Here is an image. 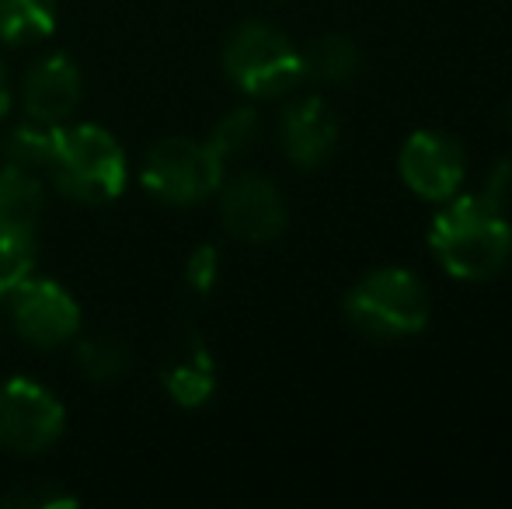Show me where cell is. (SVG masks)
I'll use <instances>...</instances> for the list:
<instances>
[{
    "label": "cell",
    "instance_id": "1",
    "mask_svg": "<svg viewBox=\"0 0 512 509\" xmlns=\"http://www.w3.org/2000/svg\"><path fill=\"white\" fill-rule=\"evenodd\" d=\"M439 262L457 279H492L512 255V224L485 199H457L432 220Z\"/></svg>",
    "mask_w": 512,
    "mask_h": 509
},
{
    "label": "cell",
    "instance_id": "2",
    "mask_svg": "<svg viewBox=\"0 0 512 509\" xmlns=\"http://www.w3.org/2000/svg\"><path fill=\"white\" fill-rule=\"evenodd\" d=\"M53 185L74 203H108L126 185V154L102 126L60 129L56 157L49 164Z\"/></svg>",
    "mask_w": 512,
    "mask_h": 509
},
{
    "label": "cell",
    "instance_id": "3",
    "mask_svg": "<svg viewBox=\"0 0 512 509\" xmlns=\"http://www.w3.org/2000/svg\"><path fill=\"white\" fill-rule=\"evenodd\" d=\"M345 314L352 328L370 339H401L415 335L429 321V293L405 269L370 272L356 290L345 297Z\"/></svg>",
    "mask_w": 512,
    "mask_h": 509
},
{
    "label": "cell",
    "instance_id": "4",
    "mask_svg": "<svg viewBox=\"0 0 512 509\" xmlns=\"http://www.w3.org/2000/svg\"><path fill=\"white\" fill-rule=\"evenodd\" d=\"M223 70L237 88L255 98L283 95L297 81H304L300 49L265 21H248L230 35L223 49Z\"/></svg>",
    "mask_w": 512,
    "mask_h": 509
},
{
    "label": "cell",
    "instance_id": "5",
    "mask_svg": "<svg viewBox=\"0 0 512 509\" xmlns=\"http://www.w3.org/2000/svg\"><path fill=\"white\" fill-rule=\"evenodd\" d=\"M223 161L213 154L209 143L185 140V136H171L150 147L143 157L140 182L150 196L171 206H196L220 189Z\"/></svg>",
    "mask_w": 512,
    "mask_h": 509
},
{
    "label": "cell",
    "instance_id": "6",
    "mask_svg": "<svg viewBox=\"0 0 512 509\" xmlns=\"http://www.w3.org/2000/svg\"><path fill=\"white\" fill-rule=\"evenodd\" d=\"M63 405L53 391L25 377L0 384V447L11 454H42L63 436Z\"/></svg>",
    "mask_w": 512,
    "mask_h": 509
},
{
    "label": "cell",
    "instance_id": "7",
    "mask_svg": "<svg viewBox=\"0 0 512 509\" xmlns=\"http://www.w3.org/2000/svg\"><path fill=\"white\" fill-rule=\"evenodd\" d=\"M11 297L14 332L35 349H60L81 332V307L60 283L28 276Z\"/></svg>",
    "mask_w": 512,
    "mask_h": 509
},
{
    "label": "cell",
    "instance_id": "8",
    "mask_svg": "<svg viewBox=\"0 0 512 509\" xmlns=\"http://www.w3.org/2000/svg\"><path fill=\"white\" fill-rule=\"evenodd\" d=\"M223 224L234 238L262 245L283 234L286 203L279 189L262 175H234L220 192Z\"/></svg>",
    "mask_w": 512,
    "mask_h": 509
},
{
    "label": "cell",
    "instance_id": "9",
    "mask_svg": "<svg viewBox=\"0 0 512 509\" xmlns=\"http://www.w3.org/2000/svg\"><path fill=\"white\" fill-rule=\"evenodd\" d=\"M401 178L422 199H450L464 178V154L450 136L422 129L401 150Z\"/></svg>",
    "mask_w": 512,
    "mask_h": 509
},
{
    "label": "cell",
    "instance_id": "10",
    "mask_svg": "<svg viewBox=\"0 0 512 509\" xmlns=\"http://www.w3.org/2000/svg\"><path fill=\"white\" fill-rule=\"evenodd\" d=\"M81 70L74 67L70 56H46L25 74L21 84V102H25L28 119H39V123H56L70 119L81 105Z\"/></svg>",
    "mask_w": 512,
    "mask_h": 509
},
{
    "label": "cell",
    "instance_id": "11",
    "mask_svg": "<svg viewBox=\"0 0 512 509\" xmlns=\"http://www.w3.org/2000/svg\"><path fill=\"white\" fill-rule=\"evenodd\" d=\"M279 136H283V150L293 164H300V168H317V164L328 161L331 150H335L338 123L321 98H300L297 105L286 109Z\"/></svg>",
    "mask_w": 512,
    "mask_h": 509
},
{
    "label": "cell",
    "instance_id": "12",
    "mask_svg": "<svg viewBox=\"0 0 512 509\" xmlns=\"http://www.w3.org/2000/svg\"><path fill=\"white\" fill-rule=\"evenodd\" d=\"M161 381L182 408H199L213 398L216 367H213V356H209L206 342L199 339L196 332L182 335V342L175 346V356H171V363L164 367Z\"/></svg>",
    "mask_w": 512,
    "mask_h": 509
},
{
    "label": "cell",
    "instance_id": "13",
    "mask_svg": "<svg viewBox=\"0 0 512 509\" xmlns=\"http://www.w3.org/2000/svg\"><path fill=\"white\" fill-rule=\"evenodd\" d=\"M42 210H46V189H42L39 175L14 168V164L0 168V224L35 231Z\"/></svg>",
    "mask_w": 512,
    "mask_h": 509
},
{
    "label": "cell",
    "instance_id": "14",
    "mask_svg": "<svg viewBox=\"0 0 512 509\" xmlns=\"http://www.w3.org/2000/svg\"><path fill=\"white\" fill-rule=\"evenodd\" d=\"M56 28V0H0V46H28Z\"/></svg>",
    "mask_w": 512,
    "mask_h": 509
},
{
    "label": "cell",
    "instance_id": "15",
    "mask_svg": "<svg viewBox=\"0 0 512 509\" xmlns=\"http://www.w3.org/2000/svg\"><path fill=\"white\" fill-rule=\"evenodd\" d=\"M56 143H60V126L56 123H39V119H25L7 133L4 140V157L7 164L25 171H49L56 157Z\"/></svg>",
    "mask_w": 512,
    "mask_h": 509
},
{
    "label": "cell",
    "instance_id": "16",
    "mask_svg": "<svg viewBox=\"0 0 512 509\" xmlns=\"http://www.w3.org/2000/svg\"><path fill=\"white\" fill-rule=\"evenodd\" d=\"M300 60H304V77H314V81L324 84H342L359 70V49L342 35H321L300 53Z\"/></svg>",
    "mask_w": 512,
    "mask_h": 509
},
{
    "label": "cell",
    "instance_id": "17",
    "mask_svg": "<svg viewBox=\"0 0 512 509\" xmlns=\"http://www.w3.org/2000/svg\"><path fill=\"white\" fill-rule=\"evenodd\" d=\"M77 367L88 381H115L129 370V349L115 335H88L77 342Z\"/></svg>",
    "mask_w": 512,
    "mask_h": 509
},
{
    "label": "cell",
    "instance_id": "18",
    "mask_svg": "<svg viewBox=\"0 0 512 509\" xmlns=\"http://www.w3.org/2000/svg\"><path fill=\"white\" fill-rule=\"evenodd\" d=\"M35 269V231L0 224V297L18 290Z\"/></svg>",
    "mask_w": 512,
    "mask_h": 509
},
{
    "label": "cell",
    "instance_id": "19",
    "mask_svg": "<svg viewBox=\"0 0 512 509\" xmlns=\"http://www.w3.org/2000/svg\"><path fill=\"white\" fill-rule=\"evenodd\" d=\"M258 136V116L255 109H234L230 116H223L220 123H216L213 136H209V147H213V154L220 157L223 164L230 161V157L244 154V150L255 143Z\"/></svg>",
    "mask_w": 512,
    "mask_h": 509
},
{
    "label": "cell",
    "instance_id": "20",
    "mask_svg": "<svg viewBox=\"0 0 512 509\" xmlns=\"http://www.w3.org/2000/svg\"><path fill=\"white\" fill-rule=\"evenodd\" d=\"M216 276H220V255H216L213 245L196 248L185 265V279L196 293H209L216 286Z\"/></svg>",
    "mask_w": 512,
    "mask_h": 509
},
{
    "label": "cell",
    "instance_id": "21",
    "mask_svg": "<svg viewBox=\"0 0 512 509\" xmlns=\"http://www.w3.org/2000/svg\"><path fill=\"white\" fill-rule=\"evenodd\" d=\"M485 199L488 206H495L499 213H506L512 206V161H499L492 171V178H488L485 185Z\"/></svg>",
    "mask_w": 512,
    "mask_h": 509
},
{
    "label": "cell",
    "instance_id": "22",
    "mask_svg": "<svg viewBox=\"0 0 512 509\" xmlns=\"http://www.w3.org/2000/svg\"><path fill=\"white\" fill-rule=\"evenodd\" d=\"M7 506H18V509H56V506H74V499H67V496H60L56 489H21V492H14V496H7L4 499Z\"/></svg>",
    "mask_w": 512,
    "mask_h": 509
},
{
    "label": "cell",
    "instance_id": "23",
    "mask_svg": "<svg viewBox=\"0 0 512 509\" xmlns=\"http://www.w3.org/2000/svg\"><path fill=\"white\" fill-rule=\"evenodd\" d=\"M7 109H11V91H7V81H4V74H0V119L7 116Z\"/></svg>",
    "mask_w": 512,
    "mask_h": 509
}]
</instances>
